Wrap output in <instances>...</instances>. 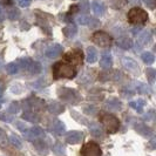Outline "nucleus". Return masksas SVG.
<instances>
[{
  "label": "nucleus",
  "mask_w": 156,
  "mask_h": 156,
  "mask_svg": "<svg viewBox=\"0 0 156 156\" xmlns=\"http://www.w3.org/2000/svg\"><path fill=\"white\" fill-rule=\"evenodd\" d=\"M6 72H7L8 74H16L19 72L18 62H11L6 65Z\"/></svg>",
  "instance_id": "f704fd0d"
},
{
  "label": "nucleus",
  "mask_w": 156,
  "mask_h": 156,
  "mask_svg": "<svg viewBox=\"0 0 156 156\" xmlns=\"http://www.w3.org/2000/svg\"><path fill=\"white\" fill-rule=\"evenodd\" d=\"M23 119H25L26 121H28V122H32V123H38L40 120H39V116L34 113V112H32V110H27V112H25L23 114Z\"/></svg>",
  "instance_id": "5701e85b"
},
{
  "label": "nucleus",
  "mask_w": 156,
  "mask_h": 156,
  "mask_svg": "<svg viewBox=\"0 0 156 156\" xmlns=\"http://www.w3.org/2000/svg\"><path fill=\"white\" fill-rule=\"evenodd\" d=\"M0 120L4 122H11L12 121V116L7 115L6 113H0Z\"/></svg>",
  "instance_id": "ea45409f"
},
{
  "label": "nucleus",
  "mask_w": 156,
  "mask_h": 156,
  "mask_svg": "<svg viewBox=\"0 0 156 156\" xmlns=\"http://www.w3.org/2000/svg\"><path fill=\"white\" fill-rule=\"evenodd\" d=\"M48 110H49L52 114H54V115H59V114H61L63 110H65V108H63V106L60 102L52 101L48 105Z\"/></svg>",
  "instance_id": "a211bd4d"
},
{
  "label": "nucleus",
  "mask_w": 156,
  "mask_h": 156,
  "mask_svg": "<svg viewBox=\"0 0 156 156\" xmlns=\"http://www.w3.org/2000/svg\"><path fill=\"white\" fill-rule=\"evenodd\" d=\"M16 126L18 127V129H19V130H21L23 133H25V132L28 129V127L25 125V123H23V122H16Z\"/></svg>",
  "instance_id": "79ce46f5"
},
{
  "label": "nucleus",
  "mask_w": 156,
  "mask_h": 156,
  "mask_svg": "<svg viewBox=\"0 0 156 156\" xmlns=\"http://www.w3.org/2000/svg\"><path fill=\"white\" fill-rule=\"evenodd\" d=\"M34 143V148L35 150L39 153L40 155L42 156H46L48 153H49V149L47 147V144L44 142V140H37L33 142Z\"/></svg>",
  "instance_id": "dca6fc26"
},
{
  "label": "nucleus",
  "mask_w": 156,
  "mask_h": 156,
  "mask_svg": "<svg viewBox=\"0 0 156 156\" xmlns=\"http://www.w3.org/2000/svg\"><path fill=\"white\" fill-rule=\"evenodd\" d=\"M127 19L134 26H141L148 21V13L140 7H134L128 12Z\"/></svg>",
  "instance_id": "f03ea898"
},
{
  "label": "nucleus",
  "mask_w": 156,
  "mask_h": 156,
  "mask_svg": "<svg viewBox=\"0 0 156 156\" xmlns=\"http://www.w3.org/2000/svg\"><path fill=\"white\" fill-rule=\"evenodd\" d=\"M9 142H11V144H12L13 147H16V149L23 148V142L19 139V136H16V134H12V135L9 136Z\"/></svg>",
  "instance_id": "7c9ffc66"
},
{
  "label": "nucleus",
  "mask_w": 156,
  "mask_h": 156,
  "mask_svg": "<svg viewBox=\"0 0 156 156\" xmlns=\"http://www.w3.org/2000/svg\"><path fill=\"white\" fill-rule=\"evenodd\" d=\"M150 41H151V32L150 31H142L139 34V37H137V39H136V47H135V49L137 51H140L142 49L143 47H146L147 45L150 44Z\"/></svg>",
  "instance_id": "9d476101"
},
{
  "label": "nucleus",
  "mask_w": 156,
  "mask_h": 156,
  "mask_svg": "<svg viewBox=\"0 0 156 156\" xmlns=\"http://www.w3.org/2000/svg\"><path fill=\"white\" fill-rule=\"evenodd\" d=\"M20 16V12L19 9L16 7H9L7 9V16L11 19V20H16Z\"/></svg>",
  "instance_id": "473e14b6"
},
{
  "label": "nucleus",
  "mask_w": 156,
  "mask_h": 156,
  "mask_svg": "<svg viewBox=\"0 0 156 156\" xmlns=\"http://www.w3.org/2000/svg\"><path fill=\"white\" fill-rule=\"evenodd\" d=\"M59 98L62 100V101L69 102V103H74V100L78 99V94L74 89H70V88H60L59 92H58Z\"/></svg>",
  "instance_id": "6e6552de"
},
{
  "label": "nucleus",
  "mask_w": 156,
  "mask_h": 156,
  "mask_svg": "<svg viewBox=\"0 0 156 156\" xmlns=\"http://www.w3.org/2000/svg\"><path fill=\"white\" fill-rule=\"evenodd\" d=\"M7 144H8V137L7 135H6V132L0 128V147L1 148H6Z\"/></svg>",
  "instance_id": "72a5a7b5"
},
{
  "label": "nucleus",
  "mask_w": 156,
  "mask_h": 156,
  "mask_svg": "<svg viewBox=\"0 0 156 156\" xmlns=\"http://www.w3.org/2000/svg\"><path fill=\"white\" fill-rule=\"evenodd\" d=\"M144 105H146V101L142 100V99H139V100H136V101H132L129 103V106H130L132 108H134L136 112H139V113H142Z\"/></svg>",
  "instance_id": "c85d7f7f"
},
{
  "label": "nucleus",
  "mask_w": 156,
  "mask_h": 156,
  "mask_svg": "<svg viewBox=\"0 0 156 156\" xmlns=\"http://www.w3.org/2000/svg\"><path fill=\"white\" fill-rule=\"evenodd\" d=\"M20 109V105H19V102H12L9 106H8V113H11V114H16L18 112Z\"/></svg>",
  "instance_id": "4c0bfd02"
},
{
  "label": "nucleus",
  "mask_w": 156,
  "mask_h": 156,
  "mask_svg": "<svg viewBox=\"0 0 156 156\" xmlns=\"http://www.w3.org/2000/svg\"><path fill=\"white\" fill-rule=\"evenodd\" d=\"M53 151L58 156H66V149L61 142H56L53 146Z\"/></svg>",
  "instance_id": "c756f323"
},
{
  "label": "nucleus",
  "mask_w": 156,
  "mask_h": 156,
  "mask_svg": "<svg viewBox=\"0 0 156 156\" xmlns=\"http://www.w3.org/2000/svg\"><path fill=\"white\" fill-rule=\"evenodd\" d=\"M89 130H90V134L93 136H95V137H103V130H102V128L98 123H93V125L90 126Z\"/></svg>",
  "instance_id": "bb28decb"
},
{
  "label": "nucleus",
  "mask_w": 156,
  "mask_h": 156,
  "mask_svg": "<svg viewBox=\"0 0 156 156\" xmlns=\"http://www.w3.org/2000/svg\"><path fill=\"white\" fill-rule=\"evenodd\" d=\"M83 139V133L78 130H72L66 134V141L69 144H78Z\"/></svg>",
  "instance_id": "f8f14e48"
},
{
  "label": "nucleus",
  "mask_w": 156,
  "mask_h": 156,
  "mask_svg": "<svg viewBox=\"0 0 156 156\" xmlns=\"http://www.w3.org/2000/svg\"><path fill=\"white\" fill-rule=\"evenodd\" d=\"M63 52V47L60 44H52L48 46L45 51V55L49 59H55Z\"/></svg>",
  "instance_id": "9b49d317"
},
{
  "label": "nucleus",
  "mask_w": 156,
  "mask_h": 156,
  "mask_svg": "<svg viewBox=\"0 0 156 156\" xmlns=\"http://www.w3.org/2000/svg\"><path fill=\"white\" fill-rule=\"evenodd\" d=\"M101 121L103 128L108 132L109 134L116 133L120 128V121L116 116L112 115V114H101Z\"/></svg>",
  "instance_id": "7ed1b4c3"
},
{
  "label": "nucleus",
  "mask_w": 156,
  "mask_h": 156,
  "mask_svg": "<svg viewBox=\"0 0 156 156\" xmlns=\"http://www.w3.org/2000/svg\"><path fill=\"white\" fill-rule=\"evenodd\" d=\"M92 9H93L95 16H101L106 12V6H105V4L102 1H100V0H94V1H92Z\"/></svg>",
  "instance_id": "2eb2a0df"
},
{
  "label": "nucleus",
  "mask_w": 156,
  "mask_h": 156,
  "mask_svg": "<svg viewBox=\"0 0 156 156\" xmlns=\"http://www.w3.org/2000/svg\"><path fill=\"white\" fill-rule=\"evenodd\" d=\"M23 135H25V137L28 141L34 142V141H37V140H42V139L45 137V132H44V129H41L40 127H33L31 129H27V130L23 133Z\"/></svg>",
  "instance_id": "0eeeda50"
},
{
  "label": "nucleus",
  "mask_w": 156,
  "mask_h": 156,
  "mask_svg": "<svg viewBox=\"0 0 156 156\" xmlns=\"http://www.w3.org/2000/svg\"><path fill=\"white\" fill-rule=\"evenodd\" d=\"M81 155L82 156H101L102 150L100 146L96 142H87L86 144L81 148Z\"/></svg>",
  "instance_id": "423d86ee"
},
{
  "label": "nucleus",
  "mask_w": 156,
  "mask_h": 156,
  "mask_svg": "<svg viewBox=\"0 0 156 156\" xmlns=\"http://www.w3.org/2000/svg\"><path fill=\"white\" fill-rule=\"evenodd\" d=\"M51 129H52V132H54L58 135H62L65 133V123L61 122L60 120H55L54 122H53V125H52Z\"/></svg>",
  "instance_id": "4be33fe9"
},
{
  "label": "nucleus",
  "mask_w": 156,
  "mask_h": 156,
  "mask_svg": "<svg viewBox=\"0 0 156 156\" xmlns=\"http://www.w3.org/2000/svg\"><path fill=\"white\" fill-rule=\"evenodd\" d=\"M32 0H18V5L20 7H28L31 5Z\"/></svg>",
  "instance_id": "a19ab883"
},
{
  "label": "nucleus",
  "mask_w": 156,
  "mask_h": 156,
  "mask_svg": "<svg viewBox=\"0 0 156 156\" xmlns=\"http://www.w3.org/2000/svg\"><path fill=\"white\" fill-rule=\"evenodd\" d=\"M76 32H78V27L74 23H69V25H67L66 27L62 28V33L65 34L66 38H73L76 34Z\"/></svg>",
  "instance_id": "6ab92c4d"
},
{
  "label": "nucleus",
  "mask_w": 156,
  "mask_h": 156,
  "mask_svg": "<svg viewBox=\"0 0 156 156\" xmlns=\"http://www.w3.org/2000/svg\"><path fill=\"white\" fill-rule=\"evenodd\" d=\"M146 75H147V78H148L149 82L150 83H153L154 81H155V78H156V72L154 68H148V69L146 70Z\"/></svg>",
  "instance_id": "e433bc0d"
},
{
  "label": "nucleus",
  "mask_w": 156,
  "mask_h": 156,
  "mask_svg": "<svg viewBox=\"0 0 156 156\" xmlns=\"http://www.w3.org/2000/svg\"><path fill=\"white\" fill-rule=\"evenodd\" d=\"M28 72H30L31 74H38V73L41 72V65H40L39 62H37V61H32L31 67H30Z\"/></svg>",
  "instance_id": "c9c22d12"
},
{
  "label": "nucleus",
  "mask_w": 156,
  "mask_h": 156,
  "mask_svg": "<svg viewBox=\"0 0 156 156\" xmlns=\"http://www.w3.org/2000/svg\"><path fill=\"white\" fill-rule=\"evenodd\" d=\"M86 60L88 63H94L98 60V51L93 46H89L86 52Z\"/></svg>",
  "instance_id": "f3484780"
},
{
  "label": "nucleus",
  "mask_w": 156,
  "mask_h": 156,
  "mask_svg": "<svg viewBox=\"0 0 156 156\" xmlns=\"http://www.w3.org/2000/svg\"><path fill=\"white\" fill-rule=\"evenodd\" d=\"M32 60L31 58H23V59H20L19 61H18V66H19V69H23V70H27L30 69V67H31V63H32Z\"/></svg>",
  "instance_id": "a878e982"
},
{
  "label": "nucleus",
  "mask_w": 156,
  "mask_h": 156,
  "mask_svg": "<svg viewBox=\"0 0 156 156\" xmlns=\"http://www.w3.org/2000/svg\"><path fill=\"white\" fill-rule=\"evenodd\" d=\"M0 107H1V100H0Z\"/></svg>",
  "instance_id": "49530a36"
},
{
  "label": "nucleus",
  "mask_w": 156,
  "mask_h": 156,
  "mask_svg": "<svg viewBox=\"0 0 156 156\" xmlns=\"http://www.w3.org/2000/svg\"><path fill=\"white\" fill-rule=\"evenodd\" d=\"M76 23L79 25H81V26H90V27H96V26L100 25L99 20H96L94 18H90L89 16H86V14L78 16L76 18Z\"/></svg>",
  "instance_id": "ddd939ff"
},
{
  "label": "nucleus",
  "mask_w": 156,
  "mask_h": 156,
  "mask_svg": "<svg viewBox=\"0 0 156 156\" xmlns=\"http://www.w3.org/2000/svg\"><path fill=\"white\" fill-rule=\"evenodd\" d=\"M121 62H122V66H123L128 72H130L134 75H139V73H140V67H139L137 62L134 60L133 58L125 56V58H122Z\"/></svg>",
  "instance_id": "1a4fd4ad"
},
{
  "label": "nucleus",
  "mask_w": 156,
  "mask_h": 156,
  "mask_svg": "<svg viewBox=\"0 0 156 156\" xmlns=\"http://www.w3.org/2000/svg\"><path fill=\"white\" fill-rule=\"evenodd\" d=\"M113 65V58L109 52H103L100 59V66L103 69H109Z\"/></svg>",
  "instance_id": "4468645a"
},
{
  "label": "nucleus",
  "mask_w": 156,
  "mask_h": 156,
  "mask_svg": "<svg viewBox=\"0 0 156 156\" xmlns=\"http://www.w3.org/2000/svg\"><path fill=\"white\" fill-rule=\"evenodd\" d=\"M80 8H81V11L82 12H88V9H89V2H88V0H81V2H80Z\"/></svg>",
  "instance_id": "58836bf2"
},
{
  "label": "nucleus",
  "mask_w": 156,
  "mask_h": 156,
  "mask_svg": "<svg viewBox=\"0 0 156 156\" xmlns=\"http://www.w3.org/2000/svg\"><path fill=\"white\" fill-rule=\"evenodd\" d=\"M141 58H142L143 62H146L147 65H151V63H154V61H155V56H154L153 53H150V52H143L142 55H141Z\"/></svg>",
  "instance_id": "2f4dec72"
},
{
  "label": "nucleus",
  "mask_w": 156,
  "mask_h": 156,
  "mask_svg": "<svg viewBox=\"0 0 156 156\" xmlns=\"http://www.w3.org/2000/svg\"><path fill=\"white\" fill-rule=\"evenodd\" d=\"M92 41L94 44H96L98 46L102 47V48H107L112 45L113 42V39L108 33L103 31H98L95 32L93 35H92Z\"/></svg>",
  "instance_id": "20e7f679"
},
{
  "label": "nucleus",
  "mask_w": 156,
  "mask_h": 156,
  "mask_svg": "<svg viewBox=\"0 0 156 156\" xmlns=\"http://www.w3.org/2000/svg\"><path fill=\"white\" fill-rule=\"evenodd\" d=\"M27 103H28V106L31 107L32 109H35V110L42 109V108L45 107V102L42 101L41 99H37V98H34V99H28V100H27Z\"/></svg>",
  "instance_id": "aec40b11"
},
{
  "label": "nucleus",
  "mask_w": 156,
  "mask_h": 156,
  "mask_svg": "<svg viewBox=\"0 0 156 156\" xmlns=\"http://www.w3.org/2000/svg\"><path fill=\"white\" fill-rule=\"evenodd\" d=\"M106 107L109 110H120L121 109V102L116 99H110L106 103Z\"/></svg>",
  "instance_id": "cd10ccee"
},
{
  "label": "nucleus",
  "mask_w": 156,
  "mask_h": 156,
  "mask_svg": "<svg viewBox=\"0 0 156 156\" xmlns=\"http://www.w3.org/2000/svg\"><path fill=\"white\" fill-rule=\"evenodd\" d=\"M135 88L136 90L140 94H150L151 93V88L147 85V83H143V82H135Z\"/></svg>",
  "instance_id": "393cba45"
},
{
  "label": "nucleus",
  "mask_w": 156,
  "mask_h": 156,
  "mask_svg": "<svg viewBox=\"0 0 156 156\" xmlns=\"http://www.w3.org/2000/svg\"><path fill=\"white\" fill-rule=\"evenodd\" d=\"M117 46L123 48V49H129V48L133 47V41L128 37H122V38L117 40Z\"/></svg>",
  "instance_id": "b1692460"
},
{
  "label": "nucleus",
  "mask_w": 156,
  "mask_h": 156,
  "mask_svg": "<svg viewBox=\"0 0 156 156\" xmlns=\"http://www.w3.org/2000/svg\"><path fill=\"white\" fill-rule=\"evenodd\" d=\"M2 92H4V85H2L1 81H0V96L2 95Z\"/></svg>",
  "instance_id": "a18cd8bd"
},
{
  "label": "nucleus",
  "mask_w": 156,
  "mask_h": 156,
  "mask_svg": "<svg viewBox=\"0 0 156 156\" xmlns=\"http://www.w3.org/2000/svg\"><path fill=\"white\" fill-rule=\"evenodd\" d=\"M65 61H67V63H70L74 67L81 65L82 61H83V53H82V51L76 48V49H73V51L68 52L67 54L65 55Z\"/></svg>",
  "instance_id": "39448f33"
},
{
  "label": "nucleus",
  "mask_w": 156,
  "mask_h": 156,
  "mask_svg": "<svg viewBox=\"0 0 156 156\" xmlns=\"http://www.w3.org/2000/svg\"><path fill=\"white\" fill-rule=\"evenodd\" d=\"M144 5H147L149 8H154L155 7V0H143Z\"/></svg>",
  "instance_id": "37998d69"
},
{
  "label": "nucleus",
  "mask_w": 156,
  "mask_h": 156,
  "mask_svg": "<svg viewBox=\"0 0 156 156\" xmlns=\"http://www.w3.org/2000/svg\"><path fill=\"white\" fill-rule=\"evenodd\" d=\"M53 78L55 80L58 79H73L76 75V69L74 66L66 61H59L53 65Z\"/></svg>",
  "instance_id": "f257e3e1"
},
{
  "label": "nucleus",
  "mask_w": 156,
  "mask_h": 156,
  "mask_svg": "<svg viewBox=\"0 0 156 156\" xmlns=\"http://www.w3.org/2000/svg\"><path fill=\"white\" fill-rule=\"evenodd\" d=\"M135 128H136V132L139 134H141L142 136H146V137H148L150 136L153 132H151V129L149 128L148 126H146L144 123H137V125L135 126Z\"/></svg>",
  "instance_id": "412c9836"
},
{
  "label": "nucleus",
  "mask_w": 156,
  "mask_h": 156,
  "mask_svg": "<svg viewBox=\"0 0 156 156\" xmlns=\"http://www.w3.org/2000/svg\"><path fill=\"white\" fill-rule=\"evenodd\" d=\"M4 19H5V12H4V8L0 5V21H4Z\"/></svg>",
  "instance_id": "c03bdc74"
}]
</instances>
